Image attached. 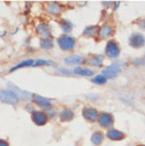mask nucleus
Returning <instances> with one entry per match:
<instances>
[{
    "mask_svg": "<svg viewBox=\"0 0 145 146\" xmlns=\"http://www.w3.org/2000/svg\"><path fill=\"white\" fill-rule=\"evenodd\" d=\"M98 124L101 125L102 127L104 128H108L111 127L113 124V117L112 114L107 112H102L98 114Z\"/></svg>",
    "mask_w": 145,
    "mask_h": 146,
    "instance_id": "423d86ee",
    "label": "nucleus"
},
{
    "mask_svg": "<svg viewBox=\"0 0 145 146\" xmlns=\"http://www.w3.org/2000/svg\"><path fill=\"white\" fill-rule=\"evenodd\" d=\"M32 120L36 125H38V126H43V125H45L46 123H47L48 117L46 113L41 112V111H33Z\"/></svg>",
    "mask_w": 145,
    "mask_h": 146,
    "instance_id": "9b49d317",
    "label": "nucleus"
},
{
    "mask_svg": "<svg viewBox=\"0 0 145 146\" xmlns=\"http://www.w3.org/2000/svg\"><path fill=\"white\" fill-rule=\"evenodd\" d=\"M103 4H104L105 7H111L112 2H111V1H105V2H103Z\"/></svg>",
    "mask_w": 145,
    "mask_h": 146,
    "instance_id": "c756f323",
    "label": "nucleus"
},
{
    "mask_svg": "<svg viewBox=\"0 0 145 146\" xmlns=\"http://www.w3.org/2000/svg\"><path fill=\"white\" fill-rule=\"evenodd\" d=\"M113 3H114V7H113V10H114V11H116V10H118V7H120V1H116V2H113Z\"/></svg>",
    "mask_w": 145,
    "mask_h": 146,
    "instance_id": "c85d7f7f",
    "label": "nucleus"
},
{
    "mask_svg": "<svg viewBox=\"0 0 145 146\" xmlns=\"http://www.w3.org/2000/svg\"><path fill=\"white\" fill-rule=\"evenodd\" d=\"M103 60H104V55L95 54V55H91L86 62H87V65H89V66L101 67L102 64H103Z\"/></svg>",
    "mask_w": 145,
    "mask_h": 146,
    "instance_id": "4468645a",
    "label": "nucleus"
},
{
    "mask_svg": "<svg viewBox=\"0 0 145 146\" xmlns=\"http://www.w3.org/2000/svg\"><path fill=\"white\" fill-rule=\"evenodd\" d=\"M73 74H77V75H82V76H92L94 74V71H92L87 68H80L77 67L73 70Z\"/></svg>",
    "mask_w": 145,
    "mask_h": 146,
    "instance_id": "a211bd4d",
    "label": "nucleus"
},
{
    "mask_svg": "<svg viewBox=\"0 0 145 146\" xmlns=\"http://www.w3.org/2000/svg\"><path fill=\"white\" fill-rule=\"evenodd\" d=\"M34 101L37 105L44 109H49L51 106V101L49 99H46L44 96H40V95H34Z\"/></svg>",
    "mask_w": 145,
    "mask_h": 146,
    "instance_id": "dca6fc26",
    "label": "nucleus"
},
{
    "mask_svg": "<svg viewBox=\"0 0 145 146\" xmlns=\"http://www.w3.org/2000/svg\"><path fill=\"white\" fill-rule=\"evenodd\" d=\"M46 114H47V117H51V119H54L56 117V114H57V111L55 109H47Z\"/></svg>",
    "mask_w": 145,
    "mask_h": 146,
    "instance_id": "bb28decb",
    "label": "nucleus"
},
{
    "mask_svg": "<svg viewBox=\"0 0 145 146\" xmlns=\"http://www.w3.org/2000/svg\"><path fill=\"white\" fill-rule=\"evenodd\" d=\"M113 34V29L110 25H103L100 27V29L98 30V36L101 39H106L109 38Z\"/></svg>",
    "mask_w": 145,
    "mask_h": 146,
    "instance_id": "9d476101",
    "label": "nucleus"
},
{
    "mask_svg": "<svg viewBox=\"0 0 145 146\" xmlns=\"http://www.w3.org/2000/svg\"><path fill=\"white\" fill-rule=\"evenodd\" d=\"M47 12L51 15H58L63 12V7L57 2H49L47 4Z\"/></svg>",
    "mask_w": 145,
    "mask_h": 146,
    "instance_id": "2eb2a0df",
    "label": "nucleus"
},
{
    "mask_svg": "<svg viewBox=\"0 0 145 146\" xmlns=\"http://www.w3.org/2000/svg\"><path fill=\"white\" fill-rule=\"evenodd\" d=\"M106 135L108 139L112 140V141H120V140H123L125 137L123 132L116 129V128H109Z\"/></svg>",
    "mask_w": 145,
    "mask_h": 146,
    "instance_id": "ddd939ff",
    "label": "nucleus"
},
{
    "mask_svg": "<svg viewBox=\"0 0 145 146\" xmlns=\"http://www.w3.org/2000/svg\"><path fill=\"white\" fill-rule=\"evenodd\" d=\"M103 140H104V135L100 131H95L91 135V142L94 145H100L103 142Z\"/></svg>",
    "mask_w": 145,
    "mask_h": 146,
    "instance_id": "6ab92c4d",
    "label": "nucleus"
},
{
    "mask_svg": "<svg viewBox=\"0 0 145 146\" xmlns=\"http://www.w3.org/2000/svg\"><path fill=\"white\" fill-rule=\"evenodd\" d=\"M84 62H86V57L78 54H71L69 56H67L64 60V62L67 66H76V65L83 64Z\"/></svg>",
    "mask_w": 145,
    "mask_h": 146,
    "instance_id": "0eeeda50",
    "label": "nucleus"
},
{
    "mask_svg": "<svg viewBox=\"0 0 145 146\" xmlns=\"http://www.w3.org/2000/svg\"><path fill=\"white\" fill-rule=\"evenodd\" d=\"M83 117L88 121V122H95V120L98 119V110L92 107H86L83 109Z\"/></svg>",
    "mask_w": 145,
    "mask_h": 146,
    "instance_id": "1a4fd4ad",
    "label": "nucleus"
},
{
    "mask_svg": "<svg viewBox=\"0 0 145 146\" xmlns=\"http://www.w3.org/2000/svg\"><path fill=\"white\" fill-rule=\"evenodd\" d=\"M39 46L44 50H49V49L53 47V41H52L51 38H43V39L40 40Z\"/></svg>",
    "mask_w": 145,
    "mask_h": 146,
    "instance_id": "4be33fe9",
    "label": "nucleus"
},
{
    "mask_svg": "<svg viewBox=\"0 0 145 146\" xmlns=\"http://www.w3.org/2000/svg\"><path fill=\"white\" fill-rule=\"evenodd\" d=\"M0 102L9 105H17L19 99L11 90H0Z\"/></svg>",
    "mask_w": 145,
    "mask_h": 146,
    "instance_id": "7ed1b4c3",
    "label": "nucleus"
},
{
    "mask_svg": "<svg viewBox=\"0 0 145 146\" xmlns=\"http://www.w3.org/2000/svg\"><path fill=\"white\" fill-rule=\"evenodd\" d=\"M0 146H9V143L5 142L4 140H0Z\"/></svg>",
    "mask_w": 145,
    "mask_h": 146,
    "instance_id": "7c9ffc66",
    "label": "nucleus"
},
{
    "mask_svg": "<svg viewBox=\"0 0 145 146\" xmlns=\"http://www.w3.org/2000/svg\"><path fill=\"white\" fill-rule=\"evenodd\" d=\"M125 65H124L123 62H114L112 65H110V66H107L106 68L103 69L102 71V74L104 75V76L107 78V80H113V78H116L118 75H119V73L122 71Z\"/></svg>",
    "mask_w": 145,
    "mask_h": 146,
    "instance_id": "f257e3e1",
    "label": "nucleus"
},
{
    "mask_svg": "<svg viewBox=\"0 0 145 146\" xmlns=\"http://www.w3.org/2000/svg\"><path fill=\"white\" fill-rule=\"evenodd\" d=\"M56 71H57L59 74H63V75H72L73 72L69 71V70H66V69H63V68H56Z\"/></svg>",
    "mask_w": 145,
    "mask_h": 146,
    "instance_id": "a878e982",
    "label": "nucleus"
},
{
    "mask_svg": "<svg viewBox=\"0 0 145 146\" xmlns=\"http://www.w3.org/2000/svg\"><path fill=\"white\" fill-rule=\"evenodd\" d=\"M91 80H92V83H94V84L103 85V84H105L106 82H107V78H106L103 74H101V75H96V76H94Z\"/></svg>",
    "mask_w": 145,
    "mask_h": 146,
    "instance_id": "b1692460",
    "label": "nucleus"
},
{
    "mask_svg": "<svg viewBox=\"0 0 145 146\" xmlns=\"http://www.w3.org/2000/svg\"><path fill=\"white\" fill-rule=\"evenodd\" d=\"M142 59H143V62H144V64H145V55H144V57H143V58H142Z\"/></svg>",
    "mask_w": 145,
    "mask_h": 146,
    "instance_id": "2f4dec72",
    "label": "nucleus"
},
{
    "mask_svg": "<svg viewBox=\"0 0 145 146\" xmlns=\"http://www.w3.org/2000/svg\"><path fill=\"white\" fill-rule=\"evenodd\" d=\"M145 44V37L140 33H134L129 37V46L132 48H142Z\"/></svg>",
    "mask_w": 145,
    "mask_h": 146,
    "instance_id": "6e6552de",
    "label": "nucleus"
},
{
    "mask_svg": "<svg viewBox=\"0 0 145 146\" xmlns=\"http://www.w3.org/2000/svg\"><path fill=\"white\" fill-rule=\"evenodd\" d=\"M52 64L49 60H44V59H37L34 62V66L33 67H38V66H51Z\"/></svg>",
    "mask_w": 145,
    "mask_h": 146,
    "instance_id": "393cba45",
    "label": "nucleus"
},
{
    "mask_svg": "<svg viewBox=\"0 0 145 146\" xmlns=\"http://www.w3.org/2000/svg\"><path fill=\"white\" fill-rule=\"evenodd\" d=\"M105 54L110 58H116L120 55V47L114 40H110L106 44Z\"/></svg>",
    "mask_w": 145,
    "mask_h": 146,
    "instance_id": "39448f33",
    "label": "nucleus"
},
{
    "mask_svg": "<svg viewBox=\"0 0 145 146\" xmlns=\"http://www.w3.org/2000/svg\"><path fill=\"white\" fill-rule=\"evenodd\" d=\"M59 26H61V29L65 32V33H69L70 31L72 30V23L69 21V20H67V19H63L61 20L59 22Z\"/></svg>",
    "mask_w": 145,
    "mask_h": 146,
    "instance_id": "412c9836",
    "label": "nucleus"
},
{
    "mask_svg": "<svg viewBox=\"0 0 145 146\" xmlns=\"http://www.w3.org/2000/svg\"><path fill=\"white\" fill-rule=\"evenodd\" d=\"M139 27H140V29L145 30V19H143V20L139 22Z\"/></svg>",
    "mask_w": 145,
    "mask_h": 146,
    "instance_id": "cd10ccee",
    "label": "nucleus"
},
{
    "mask_svg": "<svg viewBox=\"0 0 145 146\" xmlns=\"http://www.w3.org/2000/svg\"><path fill=\"white\" fill-rule=\"evenodd\" d=\"M96 29H98V28H96L95 26L87 27L86 29L84 30L83 34H84V35H86V36H90V37H92V36H94L95 33H96Z\"/></svg>",
    "mask_w": 145,
    "mask_h": 146,
    "instance_id": "5701e85b",
    "label": "nucleus"
},
{
    "mask_svg": "<svg viewBox=\"0 0 145 146\" xmlns=\"http://www.w3.org/2000/svg\"><path fill=\"white\" fill-rule=\"evenodd\" d=\"M138 146H145V145H138Z\"/></svg>",
    "mask_w": 145,
    "mask_h": 146,
    "instance_id": "473e14b6",
    "label": "nucleus"
},
{
    "mask_svg": "<svg viewBox=\"0 0 145 146\" xmlns=\"http://www.w3.org/2000/svg\"><path fill=\"white\" fill-rule=\"evenodd\" d=\"M57 44L64 51H71L75 48V39L69 35H63L57 39Z\"/></svg>",
    "mask_w": 145,
    "mask_h": 146,
    "instance_id": "f03ea898",
    "label": "nucleus"
},
{
    "mask_svg": "<svg viewBox=\"0 0 145 146\" xmlns=\"http://www.w3.org/2000/svg\"><path fill=\"white\" fill-rule=\"evenodd\" d=\"M36 31L43 38H51V29L49 25L46 23V22L39 23L36 28Z\"/></svg>",
    "mask_w": 145,
    "mask_h": 146,
    "instance_id": "f8f14e48",
    "label": "nucleus"
},
{
    "mask_svg": "<svg viewBox=\"0 0 145 146\" xmlns=\"http://www.w3.org/2000/svg\"><path fill=\"white\" fill-rule=\"evenodd\" d=\"M34 62H35L34 59H27V60H22L21 62H19L17 66H15V67L12 68L11 72H13V71H15V70H17V69H20V68H23V67H33L34 66Z\"/></svg>",
    "mask_w": 145,
    "mask_h": 146,
    "instance_id": "aec40b11",
    "label": "nucleus"
},
{
    "mask_svg": "<svg viewBox=\"0 0 145 146\" xmlns=\"http://www.w3.org/2000/svg\"><path fill=\"white\" fill-rule=\"evenodd\" d=\"M7 87L10 88L9 90L13 91L15 94L17 95L18 99H21V100H23V101H31V100H34V94H32L31 92L23 91L21 89H19L18 87L14 86L12 83H9V84H7Z\"/></svg>",
    "mask_w": 145,
    "mask_h": 146,
    "instance_id": "20e7f679",
    "label": "nucleus"
},
{
    "mask_svg": "<svg viewBox=\"0 0 145 146\" xmlns=\"http://www.w3.org/2000/svg\"><path fill=\"white\" fill-rule=\"evenodd\" d=\"M59 115H61V120L63 122H69L73 119L74 117V113L71 109L69 108H65V109H63L59 113Z\"/></svg>",
    "mask_w": 145,
    "mask_h": 146,
    "instance_id": "f3484780",
    "label": "nucleus"
}]
</instances>
